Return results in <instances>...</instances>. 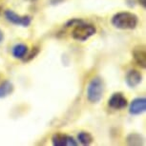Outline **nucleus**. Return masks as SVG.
<instances>
[{"label": "nucleus", "mask_w": 146, "mask_h": 146, "mask_svg": "<svg viewBox=\"0 0 146 146\" xmlns=\"http://www.w3.org/2000/svg\"><path fill=\"white\" fill-rule=\"evenodd\" d=\"M3 39H4V33L1 31V29H0V43L3 41Z\"/></svg>", "instance_id": "19"}, {"label": "nucleus", "mask_w": 146, "mask_h": 146, "mask_svg": "<svg viewBox=\"0 0 146 146\" xmlns=\"http://www.w3.org/2000/svg\"><path fill=\"white\" fill-rule=\"evenodd\" d=\"M111 23L118 30H134L139 23V17L130 12H119L114 15Z\"/></svg>", "instance_id": "1"}, {"label": "nucleus", "mask_w": 146, "mask_h": 146, "mask_svg": "<svg viewBox=\"0 0 146 146\" xmlns=\"http://www.w3.org/2000/svg\"><path fill=\"white\" fill-rule=\"evenodd\" d=\"M25 1H27V2H35L36 0H25Z\"/></svg>", "instance_id": "20"}, {"label": "nucleus", "mask_w": 146, "mask_h": 146, "mask_svg": "<svg viewBox=\"0 0 146 146\" xmlns=\"http://www.w3.org/2000/svg\"><path fill=\"white\" fill-rule=\"evenodd\" d=\"M81 22H83V20L80 18H72V19H70V20H68L67 22H66L65 27L66 28H70V27H73L74 28V27L76 26L79 23H81Z\"/></svg>", "instance_id": "15"}, {"label": "nucleus", "mask_w": 146, "mask_h": 146, "mask_svg": "<svg viewBox=\"0 0 146 146\" xmlns=\"http://www.w3.org/2000/svg\"><path fill=\"white\" fill-rule=\"evenodd\" d=\"M78 140L82 145H90L94 141V137L89 132L81 131L78 134Z\"/></svg>", "instance_id": "12"}, {"label": "nucleus", "mask_w": 146, "mask_h": 146, "mask_svg": "<svg viewBox=\"0 0 146 146\" xmlns=\"http://www.w3.org/2000/svg\"><path fill=\"white\" fill-rule=\"evenodd\" d=\"M39 53H40L39 47L35 46V47H33V48L31 49V51L27 52V54H25V56H24L21 60L24 63L30 62V61H32V60L34 59V58H35V57L38 56V54H39Z\"/></svg>", "instance_id": "13"}, {"label": "nucleus", "mask_w": 146, "mask_h": 146, "mask_svg": "<svg viewBox=\"0 0 146 146\" xmlns=\"http://www.w3.org/2000/svg\"><path fill=\"white\" fill-rule=\"evenodd\" d=\"M128 105V100L122 93L117 92L111 96L108 100V106L113 110H122Z\"/></svg>", "instance_id": "5"}, {"label": "nucleus", "mask_w": 146, "mask_h": 146, "mask_svg": "<svg viewBox=\"0 0 146 146\" xmlns=\"http://www.w3.org/2000/svg\"><path fill=\"white\" fill-rule=\"evenodd\" d=\"M126 2H127V5L130 8H134L136 6V0H126Z\"/></svg>", "instance_id": "16"}, {"label": "nucleus", "mask_w": 146, "mask_h": 146, "mask_svg": "<svg viewBox=\"0 0 146 146\" xmlns=\"http://www.w3.org/2000/svg\"><path fill=\"white\" fill-rule=\"evenodd\" d=\"M96 34V27L92 25V24L85 23L84 21L74 27L73 31H72V36H73L74 39L81 41V42L88 40L90 37H92Z\"/></svg>", "instance_id": "3"}, {"label": "nucleus", "mask_w": 146, "mask_h": 146, "mask_svg": "<svg viewBox=\"0 0 146 146\" xmlns=\"http://www.w3.org/2000/svg\"><path fill=\"white\" fill-rule=\"evenodd\" d=\"M104 81L100 76H95L90 80L87 86L86 96L89 102L96 104L100 102L104 94Z\"/></svg>", "instance_id": "2"}, {"label": "nucleus", "mask_w": 146, "mask_h": 146, "mask_svg": "<svg viewBox=\"0 0 146 146\" xmlns=\"http://www.w3.org/2000/svg\"><path fill=\"white\" fill-rule=\"evenodd\" d=\"M52 143L54 146H76L78 141L73 137L63 133H56L52 137Z\"/></svg>", "instance_id": "6"}, {"label": "nucleus", "mask_w": 146, "mask_h": 146, "mask_svg": "<svg viewBox=\"0 0 146 146\" xmlns=\"http://www.w3.org/2000/svg\"><path fill=\"white\" fill-rule=\"evenodd\" d=\"M146 110V98L144 96L136 98L129 104V114L132 115H139Z\"/></svg>", "instance_id": "7"}, {"label": "nucleus", "mask_w": 146, "mask_h": 146, "mask_svg": "<svg viewBox=\"0 0 146 146\" xmlns=\"http://www.w3.org/2000/svg\"><path fill=\"white\" fill-rule=\"evenodd\" d=\"M29 51V48L26 44L24 43H18L13 47L12 49V54L13 56L16 59H22L25 54H27V52Z\"/></svg>", "instance_id": "10"}, {"label": "nucleus", "mask_w": 146, "mask_h": 146, "mask_svg": "<svg viewBox=\"0 0 146 146\" xmlns=\"http://www.w3.org/2000/svg\"><path fill=\"white\" fill-rule=\"evenodd\" d=\"M0 15H1V7H0Z\"/></svg>", "instance_id": "21"}, {"label": "nucleus", "mask_w": 146, "mask_h": 146, "mask_svg": "<svg viewBox=\"0 0 146 146\" xmlns=\"http://www.w3.org/2000/svg\"><path fill=\"white\" fill-rule=\"evenodd\" d=\"M133 57L135 59V61L139 67H141L143 69L146 68V52L144 47H136L132 52Z\"/></svg>", "instance_id": "9"}, {"label": "nucleus", "mask_w": 146, "mask_h": 146, "mask_svg": "<svg viewBox=\"0 0 146 146\" xmlns=\"http://www.w3.org/2000/svg\"><path fill=\"white\" fill-rule=\"evenodd\" d=\"M5 17L10 23L13 24V25H17L27 28L31 25L32 23V16L31 15H17L16 13H15L12 10H7L4 13Z\"/></svg>", "instance_id": "4"}, {"label": "nucleus", "mask_w": 146, "mask_h": 146, "mask_svg": "<svg viewBox=\"0 0 146 146\" xmlns=\"http://www.w3.org/2000/svg\"><path fill=\"white\" fill-rule=\"evenodd\" d=\"M63 1H65V0H51V4L52 5H57V4L62 3Z\"/></svg>", "instance_id": "17"}, {"label": "nucleus", "mask_w": 146, "mask_h": 146, "mask_svg": "<svg viewBox=\"0 0 146 146\" xmlns=\"http://www.w3.org/2000/svg\"><path fill=\"white\" fill-rule=\"evenodd\" d=\"M142 80V76L139 71L137 70H130L126 74L125 76V82L128 87L135 88L137 85L140 84Z\"/></svg>", "instance_id": "8"}, {"label": "nucleus", "mask_w": 146, "mask_h": 146, "mask_svg": "<svg viewBox=\"0 0 146 146\" xmlns=\"http://www.w3.org/2000/svg\"><path fill=\"white\" fill-rule=\"evenodd\" d=\"M13 90H15V86H13L12 82L9 80L3 81L0 84V100L12 95Z\"/></svg>", "instance_id": "11"}, {"label": "nucleus", "mask_w": 146, "mask_h": 146, "mask_svg": "<svg viewBox=\"0 0 146 146\" xmlns=\"http://www.w3.org/2000/svg\"><path fill=\"white\" fill-rule=\"evenodd\" d=\"M140 6H142L143 8H146V0H137Z\"/></svg>", "instance_id": "18"}, {"label": "nucleus", "mask_w": 146, "mask_h": 146, "mask_svg": "<svg viewBox=\"0 0 146 146\" xmlns=\"http://www.w3.org/2000/svg\"><path fill=\"white\" fill-rule=\"evenodd\" d=\"M127 143L129 145H141L142 144V137L140 135L133 133L127 137Z\"/></svg>", "instance_id": "14"}]
</instances>
